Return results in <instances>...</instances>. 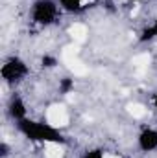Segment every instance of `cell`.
Returning a JSON list of instances; mask_svg holds the SVG:
<instances>
[{"label": "cell", "mask_w": 157, "mask_h": 158, "mask_svg": "<svg viewBox=\"0 0 157 158\" xmlns=\"http://www.w3.org/2000/svg\"><path fill=\"white\" fill-rule=\"evenodd\" d=\"M69 33H70V37H72L74 42H83V40L87 39V35H89V31H87V28L83 24H72L70 30H69Z\"/></svg>", "instance_id": "52a82bcc"}, {"label": "cell", "mask_w": 157, "mask_h": 158, "mask_svg": "<svg viewBox=\"0 0 157 158\" xmlns=\"http://www.w3.org/2000/svg\"><path fill=\"white\" fill-rule=\"evenodd\" d=\"M65 63H67V66H69V68H70V70L74 72V76H85V74L89 72V70H87V66H85V64H83V63L79 61L78 57L67 59Z\"/></svg>", "instance_id": "ba28073f"}, {"label": "cell", "mask_w": 157, "mask_h": 158, "mask_svg": "<svg viewBox=\"0 0 157 158\" xmlns=\"http://www.w3.org/2000/svg\"><path fill=\"white\" fill-rule=\"evenodd\" d=\"M133 66L135 68H141V70H144L148 64H150V55L148 53H141V55H137V57H133Z\"/></svg>", "instance_id": "30bf717a"}, {"label": "cell", "mask_w": 157, "mask_h": 158, "mask_svg": "<svg viewBox=\"0 0 157 158\" xmlns=\"http://www.w3.org/2000/svg\"><path fill=\"white\" fill-rule=\"evenodd\" d=\"M44 156L46 158H63V147L59 143H46Z\"/></svg>", "instance_id": "9c48e42d"}, {"label": "cell", "mask_w": 157, "mask_h": 158, "mask_svg": "<svg viewBox=\"0 0 157 158\" xmlns=\"http://www.w3.org/2000/svg\"><path fill=\"white\" fill-rule=\"evenodd\" d=\"M19 129L24 132V136H28L32 140H39V142H46V143H61L57 129L52 127L50 123H35V121H28L24 118L19 121Z\"/></svg>", "instance_id": "6da1fadb"}, {"label": "cell", "mask_w": 157, "mask_h": 158, "mask_svg": "<svg viewBox=\"0 0 157 158\" xmlns=\"http://www.w3.org/2000/svg\"><path fill=\"white\" fill-rule=\"evenodd\" d=\"M83 158H105V155H104L102 151L94 149V151H89V153H85V156H83Z\"/></svg>", "instance_id": "5bb4252c"}, {"label": "cell", "mask_w": 157, "mask_h": 158, "mask_svg": "<svg viewBox=\"0 0 157 158\" xmlns=\"http://www.w3.org/2000/svg\"><path fill=\"white\" fill-rule=\"evenodd\" d=\"M43 63H46V66H54V63H56V61H54L52 57H44V59H43Z\"/></svg>", "instance_id": "2e32d148"}, {"label": "cell", "mask_w": 157, "mask_h": 158, "mask_svg": "<svg viewBox=\"0 0 157 158\" xmlns=\"http://www.w3.org/2000/svg\"><path fill=\"white\" fill-rule=\"evenodd\" d=\"M139 145H141L142 151H154V149H157V131L146 129L139 136Z\"/></svg>", "instance_id": "5b68a950"}, {"label": "cell", "mask_w": 157, "mask_h": 158, "mask_svg": "<svg viewBox=\"0 0 157 158\" xmlns=\"http://www.w3.org/2000/svg\"><path fill=\"white\" fill-rule=\"evenodd\" d=\"M79 53V48L78 44H69V46H65V50H63V59L67 61V59H72V57H78Z\"/></svg>", "instance_id": "7c38bea8"}, {"label": "cell", "mask_w": 157, "mask_h": 158, "mask_svg": "<svg viewBox=\"0 0 157 158\" xmlns=\"http://www.w3.org/2000/svg\"><path fill=\"white\" fill-rule=\"evenodd\" d=\"M46 123H50L52 127L59 129V127H65L69 123V114H67V109L63 105H52L48 110H46Z\"/></svg>", "instance_id": "277c9868"}, {"label": "cell", "mask_w": 157, "mask_h": 158, "mask_svg": "<svg viewBox=\"0 0 157 158\" xmlns=\"http://www.w3.org/2000/svg\"><path fill=\"white\" fill-rule=\"evenodd\" d=\"M7 155H9V147L6 142H2L0 143V156H7Z\"/></svg>", "instance_id": "9a60e30c"}, {"label": "cell", "mask_w": 157, "mask_h": 158, "mask_svg": "<svg viewBox=\"0 0 157 158\" xmlns=\"http://www.w3.org/2000/svg\"><path fill=\"white\" fill-rule=\"evenodd\" d=\"M9 116L19 119V121L26 118V107H24V103H22L20 98H13L9 101Z\"/></svg>", "instance_id": "8992f818"}, {"label": "cell", "mask_w": 157, "mask_h": 158, "mask_svg": "<svg viewBox=\"0 0 157 158\" xmlns=\"http://www.w3.org/2000/svg\"><path fill=\"white\" fill-rule=\"evenodd\" d=\"M128 110H129V114H131L133 118H142V116L146 114V109H144L142 105H139V103H131V105L128 107Z\"/></svg>", "instance_id": "8fae6325"}, {"label": "cell", "mask_w": 157, "mask_h": 158, "mask_svg": "<svg viewBox=\"0 0 157 158\" xmlns=\"http://www.w3.org/2000/svg\"><path fill=\"white\" fill-rule=\"evenodd\" d=\"M0 74H2L4 81L15 83V81H20V79L28 74V66H26V63L20 61L19 57H11V59H7V61L2 64Z\"/></svg>", "instance_id": "3957f363"}, {"label": "cell", "mask_w": 157, "mask_h": 158, "mask_svg": "<svg viewBox=\"0 0 157 158\" xmlns=\"http://www.w3.org/2000/svg\"><path fill=\"white\" fill-rule=\"evenodd\" d=\"M152 30H154V35H157V24L154 26V28H152Z\"/></svg>", "instance_id": "e0dca14e"}, {"label": "cell", "mask_w": 157, "mask_h": 158, "mask_svg": "<svg viewBox=\"0 0 157 158\" xmlns=\"http://www.w3.org/2000/svg\"><path fill=\"white\" fill-rule=\"evenodd\" d=\"M154 101H155V105H157V96H155V99H154Z\"/></svg>", "instance_id": "ac0fdd59"}, {"label": "cell", "mask_w": 157, "mask_h": 158, "mask_svg": "<svg viewBox=\"0 0 157 158\" xmlns=\"http://www.w3.org/2000/svg\"><path fill=\"white\" fill-rule=\"evenodd\" d=\"M32 17L37 24H52L57 17V6L52 0H37L32 7Z\"/></svg>", "instance_id": "7a4b0ae2"}, {"label": "cell", "mask_w": 157, "mask_h": 158, "mask_svg": "<svg viewBox=\"0 0 157 158\" xmlns=\"http://www.w3.org/2000/svg\"><path fill=\"white\" fill-rule=\"evenodd\" d=\"M61 2V6L65 7V9H69V11H76L79 9L81 6H83V0H59Z\"/></svg>", "instance_id": "4fadbf2b"}]
</instances>
